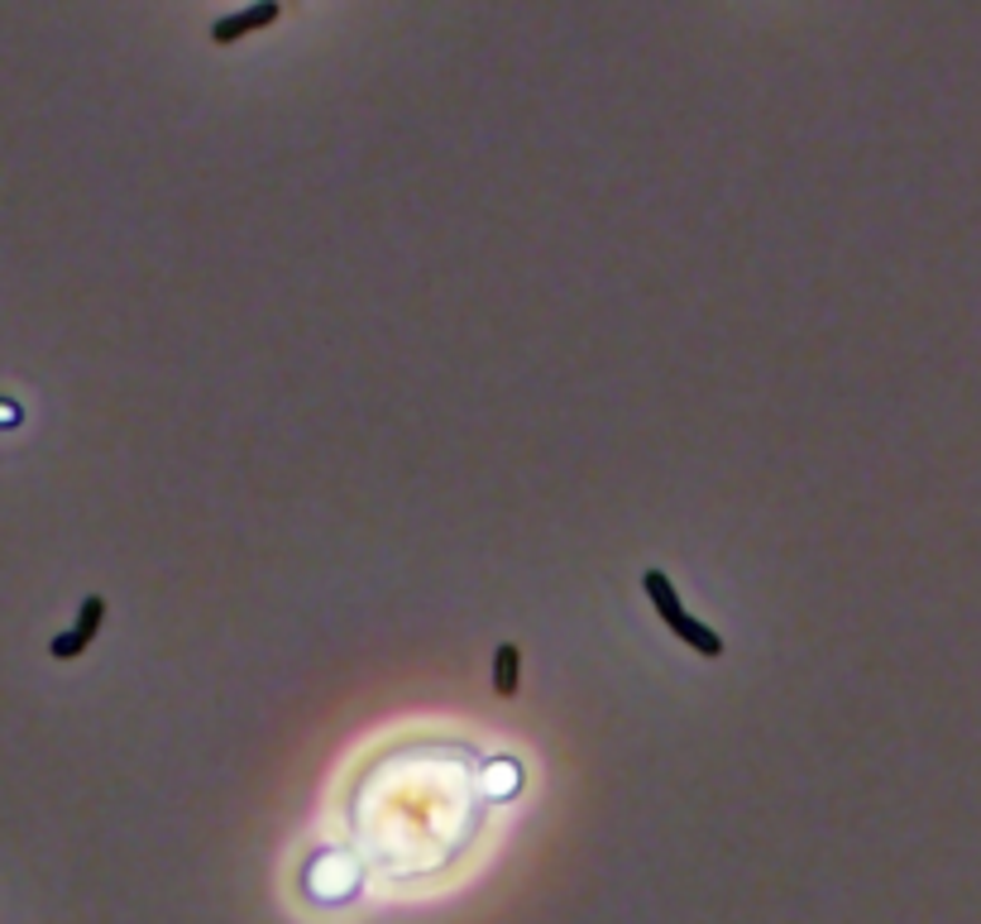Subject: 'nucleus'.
<instances>
[{"label": "nucleus", "mask_w": 981, "mask_h": 924, "mask_svg": "<svg viewBox=\"0 0 981 924\" xmlns=\"http://www.w3.org/2000/svg\"><path fill=\"white\" fill-rule=\"evenodd\" d=\"M518 671H522L518 647L503 642V647L493 651V695H498V699H512V695H518Z\"/></svg>", "instance_id": "nucleus-4"}, {"label": "nucleus", "mask_w": 981, "mask_h": 924, "mask_svg": "<svg viewBox=\"0 0 981 924\" xmlns=\"http://www.w3.org/2000/svg\"><path fill=\"white\" fill-rule=\"evenodd\" d=\"M641 589H647L651 594V603H656V613L666 618V628L680 637L685 647H695L699 657H723V637L714 632V628H704L699 618H689L685 609H680V599H675V589H670V580L661 576V570H647V576H641Z\"/></svg>", "instance_id": "nucleus-1"}, {"label": "nucleus", "mask_w": 981, "mask_h": 924, "mask_svg": "<svg viewBox=\"0 0 981 924\" xmlns=\"http://www.w3.org/2000/svg\"><path fill=\"white\" fill-rule=\"evenodd\" d=\"M101 618H106V599L101 594H91V599H82V613H77V628L72 632H62V637H53V661H72V657H82L87 651V642L96 632H101Z\"/></svg>", "instance_id": "nucleus-2"}, {"label": "nucleus", "mask_w": 981, "mask_h": 924, "mask_svg": "<svg viewBox=\"0 0 981 924\" xmlns=\"http://www.w3.org/2000/svg\"><path fill=\"white\" fill-rule=\"evenodd\" d=\"M273 20H278V0H264V6H249V10L230 14V20H216L212 39L216 43H235V39H245V35H254V29H264Z\"/></svg>", "instance_id": "nucleus-3"}]
</instances>
